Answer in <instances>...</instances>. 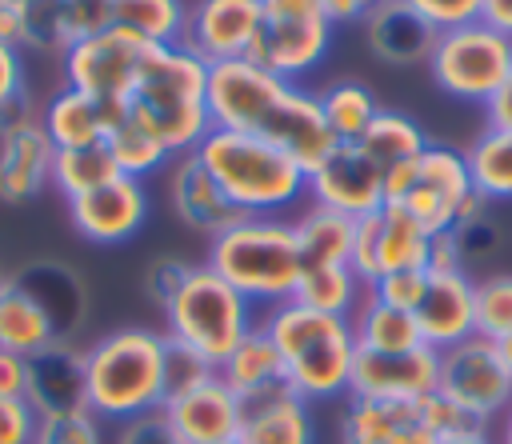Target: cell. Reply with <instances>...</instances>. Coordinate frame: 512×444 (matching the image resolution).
Masks as SVG:
<instances>
[{"label":"cell","instance_id":"1","mask_svg":"<svg viewBox=\"0 0 512 444\" xmlns=\"http://www.w3.org/2000/svg\"><path fill=\"white\" fill-rule=\"evenodd\" d=\"M208 116L212 128L252 132L280 144L304 168H316L336 148L316 92L252 64L248 56L208 64Z\"/></svg>","mask_w":512,"mask_h":444},{"label":"cell","instance_id":"2","mask_svg":"<svg viewBox=\"0 0 512 444\" xmlns=\"http://www.w3.org/2000/svg\"><path fill=\"white\" fill-rule=\"evenodd\" d=\"M168 400V336L144 324L116 328L84 348V408L104 424L160 412Z\"/></svg>","mask_w":512,"mask_h":444},{"label":"cell","instance_id":"3","mask_svg":"<svg viewBox=\"0 0 512 444\" xmlns=\"http://www.w3.org/2000/svg\"><path fill=\"white\" fill-rule=\"evenodd\" d=\"M124 112L148 128L168 156H188L196 144L212 132L208 116V64L188 52L184 44H164L148 48L128 96Z\"/></svg>","mask_w":512,"mask_h":444},{"label":"cell","instance_id":"4","mask_svg":"<svg viewBox=\"0 0 512 444\" xmlns=\"http://www.w3.org/2000/svg\"><path fill=\"white\" fill-rule=\"evenodd\" d=\"M260 328L284 360V380L308 404L348 400L356 368V336L348 316L316 312L300 300H284L260 316Z\"/></svg>","mask_w":512,"mask_h":444},{"label":"cell","instance_id":"5","mask_svg":"<svg viewBox=\"0 0 512 444\" xmlns=\"http://www.w3.org/2000/svg\"><path fill=\"white\" fill-rule=\"evenodd\" d=\"M196 160L244 216H288L308 200V168L264 136L212 128Z\"/></svg>","mask_w":512,"mask_h":444},{"label":"cell","instance_id":"6","mask_svg":"<svg viewBox=\"0 0 512 444\" xmlns=\"http://www.w3.org/2000/svg\"><path fill=\"white\" fill-rule=\"evenodd\" d=\"M204 264L256 308H276L292 300L304 276L296 228L288 216H240L208 240Z\"/></svg>","mask_w":512,"mask_h":444},{"label":"cell","instance_id":"7","mask_svg":"<svg viewBox=\"0 0 512 444\" xmlns=\"http://www.w3.org/2000/svg\"><path fill=\"white\" fill-rule=\"evenodd\" d=\"M260 324L256 304L240 296L224 276H216L208 264H196L176 292V300L164 308V336L212 368L228 360V352Z\"/></svg>","mask_w":512,"mask_h":444},{"label":"cell","instance_id":"8","mask_svg":"<svg viewBox=\"0 0 512 444\" xmlns=\"http://www.w3.org/2000/svg\"><path fill=\"white\" fill-rule=\"evenodd\" d=\"M400 204L432 232V236H456L468 224H476L488 208V196L476 188L468 156L448 144H428L412 168V180L400 196Z\"/></svg>","mask_w":512,"mask_h":444},{"label":"cell","instance_id":"9","mask_svg":"<svg viewBox=\"0 0 512 444\" xmlns=\"http://www.w3.org/2000/svg\"><path fill=\"white\" fill-rule=\"evenodd\" d=\"M428 72L444 96L484 108L512 72V36H504L484 20L436 32V44L428 52Z\"/></svg>","mask_w":512,"mask_h":444},{"label":"cell","instance_id":"10","mask_svg":"<svg viewBox=\"0 0 512 444\" xmlns=\"http://www.w3.org/2000/svg\"><path fill=\"white\" fill-rule=\"evenodd\" d=\"M336 24L320 0H260V28L248 60L296 80L308 76L332 48Z\"/></svg>","mask_w":512,"mask_h":444},{"label":"cell","instance_id":"11","mask_svg":"<svg viewBox=\"0 0 512 444\" xmlns=\"http://www.w3.org/2000/svg\"><path fill=\"white\" fill-rule=\"evenodd\" d=\"M472 428L440 392L420 400H364L348 396L340 412V444H444Z\"/></svg>","mask_w":512,"mask_h":444},{"label":"cell","instance_id":"12","mask_svg":"<svg viewBox=\"0 0 512 444\" xmlns=\"http://www.w3.org/2000/svg\"><path fill=\"white\" fill-rule=\"evenodd\" d=\"M436 392L472 424L484 428L504 416L512 404V372L500 356V348L484 336H468L440 352V376Z\"/></svg>","mask_w":512,"mask_h":444},{"label":"cell","instance_id":"13","mask_svg":"<svg viewBox=\"0 0 512 444\" xmlns=\"http://www.w3.org/2000/svg\"><path fill=\"white\" fill-rule=\"evenodd\" d=\"M428 252H432V232L400 200H384L376 212L356 220L352 272L364 280V288H372L388 272L428 268Z\"/></svg>","mask_w":512,"mask_h":444},{"label":"cell","instance_id":"14","mask_svg":"<svg viewBox=\"0 0 512 444\" xmlns=\"http://www.w3.org/2000/svg\"><path fill=\"white\" fill-rule=\"evenodd\" d=\"M152 44L120 32V28H104V32H92L84 40H76L60 64H64V84L76 88V92H88L104 104H124L144 56H148Z\"/></svg>","mask_w":512,"mask_h":444},{"label":"cell","instance_id":"15","mask_svg":"<svg viewBox=\"0 0 512 444\" xmlns=\"http://www.w3.org/2000/svg\"><path fill=\"white\" fill-rule=\"evenodd\" d=\"M148 188L136 176H112L108 184L68 200V220L88 244H124L148 220Z\"/></svg>","mask_w":512,"mask_h":444},{"label":"cell","instance_id":"16","mask_svg":"<svg viewBox=\"0 0 512 444\" xmlns=\"http://www.w3.org/2000/svg\"><path fill=\"white\" fill-rule=\"evenodd\" d=\"M308 200L360 220L384 204V180L356 144H336L316 168H308Z\"/></svg>","mask_w":512,"mask_h":444},{"label":"cell","instance_id":"17","mask_svg":"<svg viewBox=\"0 0 512 444\" xmlns=\"http://www.w3.org/2000/svg\"><path fill=\"white\" fill-rule=\"evenodd\" d=\"M160 412L168 416V424L184 444H236L244 400L220 380V372H212L208 380L172 392Z\"/></svg>","mask_w":512,"mask_h":444},{"label":"cell","instance_id":"18","mask_svg":"<svg viewBox=\"0 0 512 444\" xmlns=\"http://www.w3.org/2000/svg\"><path fill=\"white\" fill-rule=\"evenodd\" d=\"M260 28V0H192L180 44L204 64L248 56Z\"/></svg>","mask_w":512,"mask_h":444},{"label":"cell","instance_id":"19","mask_svg":"<svg viewBox=\"0 0 512 444\" xmlns=\"http://www.w3.org/2000/svg\"><path fill=\"white\" fill-rule=\"evenodd\" d=\"M440 352L420 344L408 352H356L352 392L364 400H420L436 392Z\"/></svg>","mask_w":512,"mask_h":444},{"label":"cell","instance_id":"20","mask_svg":"<svg viewBox=\"0 0 512 444\" xmlns=\"http://www.w3.org/2000/svg\"><path fill=\"white\" fill-rule=\"evenodd\" d=\"M416 328L420 340L436 352L476 336V280L464 268H428V288L416 304Z\"/></svg>","mask_w":512,"mask_h":444},{"label":"cell","instance_id":"21","mask_svg":"<svg viewBox=\"0 0 512 444\" xmlns=\"http://www.w3.org/2000/svg\"><path fill=\"white\" fill-rule=\"evenodd\" d=\"M368 160H372V168L380 172V180H384V200H400L404 196V188H408V180H412V168H416V160H420V152L432 144L428 136H424V128L412 120V116H404V112H396V108H380V116L368 124V132L360 136V140H352Z\"/></svg>","mask_w":512,"mask_h":444},{"label":"cell","instance_id":"22","mask_svg":"<svg viewBox=\"0 0 512 444\" xmlns=\"http://www.w3.org/2000/svg\"><path fill=\"white\" fill-rule=\"evenodd\" d=\"M52 160L56 144L48 140L40 116L0 132V200L28 204L44 188H52Z\"/></svg>","mask_w":512,"mask_h":444},{"label":"cell","instance_id":"23","mask_svg":"<svg viewBox=\"0 0 512 444\" xmlns=\"http://www.w3.org/2000/svg\"><path fill=\"white\" fill-rule=\"evenodd\" d=\"M168 204H172V212L184 228L204 232L208 240L220 236L228 224H236L244 216L220 192V184L208 176V168L196 160V152L172 160V168H168Z\"/></svg>","mask_w":512,"mask_h":444},{"label":"cell","instance_id":"24","mask_svg":"<svg viewBox=\"0 0 512 444\" xmlns=\"http://www.w3.org/2000/svg\"><path fill=\"white\" fill-rule=\"evenodd\" d=\"M316 440H320L316 412L288 384L244 400L236 444H316Z\"/></svg>","mask_w":512,"mask_h":444},{"label":"cell","instance_id":"25","mask_svg":"<svg viewBox=\"0 0 512 444\" xmlns=\"http://www.w3.org/2000/svg\"><path fill=\"white\" fill-rule=\"evenodd\" d=\"M24 400L32 404L36 416L84 408V348H76L72 340H56L36 356H28Z\"/></svg>","mask_w":512,"mask_h":444},{"label":"cell","instance_id":"26","mask_svg":"<svg viewBox=\"0 0 512 444\" xmlns=\"http://www.w3.org/2000/svg\"><path fill=\"white\" fill-rule=\"evenodd\" d=\"M12 276L48 312V320L56 324V336L60 340H72L76 328L84 324V312H88V292H84L80 272L68 268V264H60V260H28Z\"/></svg>","mask_w":512,"mask_h":444},{"label":"cell","instance_id":"27","mask_svg":"<svg viewBox=\"0 0 512 444\" xmlns=\"http://www.w3.org/2000/svg\"><path fill=\"white\" fill-rule=\"evenodd\" d=\"M120 112H124V104H104V100L64 84L40 108V124L56 148H84V144H104V136L120 120Z\"/></svg>","mask_w":512,"mask_h":444},{"label":"cell","instance_id":"28","mask_svg":"<svg viewBox=\"0 0 512 444\" xmlns=\"http://www.w3.org/2000/svg\"><path fill=\"white\" fill-rule=\"evenodd\" d=\"M360 28L368 52L388 64H416V60L428 64V52L436 44V28L400 0H384Z\"/></svg>","mask_w":512,"mask_h":444},{"label":"cell","instance_id":"29","mask_svg":"<svg viewBox=\"0 0 512 444\" xmlns=\"http://www.w3.org/2000/svg\"><path fill=\"white\" fill-rule=\"evenodd\" d=\"M292 228H296L304 272L308 268H340V264H352V240H356V220L352 216L332 212V208L308 200L292 216Z\"/></svg>","mask_w":512,"mask_h":444},{"label":"cell","instance_id":"30","mask_svg":"<svg viewBox=\"0 0 512 444\" xmlns=\"http://www.w3.org/2000/svg\"><path fill=\"white\" fill-rule=\"evenodd\" d=\"M56 340L60 336H56V324L48 320V312L32 300V292H24L16 284L12 272H4V280H0V348L28 360Z\"/></svg>","mask_w":512,"mask_h":444},{"label":"cell","instance_id":"31","mask_svg":"<svg viewBox=\"0 0 512 444\" xmlns=\"http://www.w3.org/2000/svg\"><path fill=\"white\" fill-rule=\"evenodd\" d=\"M216 372H220V380H224L240 400L288 384V380H284V360H280L276 344L268 340V332H264L260 324L228 352V360H224Z\"/></svg>","mask_w":512,"mask_h":444},{"label":"cell","instance_id":"32","mask_svg":"<svg viewBox=\"0 0 512 444\" xmlns=\"http://www.w3.org/2000/svg\"><path fill=\"white\" fill-rule=\"evenodd\" d=\"M352 336H356V348L360 352H408V348H420L424 344L420 340V328H416V316L404 312V308L384 304L372 292L352 312Z\"/></svg>","mask_w":512,"mask_h":444},{"label":"cell","instance_id":"33","mask_svg":"<svg viewBox=\"0 0 512 444\" xmlns=\"http://www.w3.org/2000/svg\"><path fill=\"white\" fill-rule=\"evenodd\" d=\"M188 24V0H112V28L164 48L180 44Z\"/></svg>","mask_w":512,"mask_h":444},{"label":"cell","instance_id":"34","mask_svg":"<svg viewBox=\"0 0 512 444\" xmlns=\"http://www.w3.org/2000/svg\"><path fill=\"white\" fill-rule=\"evenodd\" d=\"M320 112L336 136V144H352L368 132V124L380 116V100L364 80H332L316 92Z\"/></svg>","mask_w":512,"mask_h":444},{"label":"cell","instance_id":"35","mask_svg":"<svg viewBox=\"0 0 512 444\" xmlns=\"http://www.w3.org/2000/svg\"><path fill=\"white\" fill-rule=\"evenodd\" d=\"M368 296L364 280L352 272V264H340V268H308L300 276V288L292 300L316 308V312H328V316H348L360 308V300Z\"/></svg>","mask_w":512,"mask_h":444},{"label":"cell","instance_id":"36","mask_svg":"<svg viewBox=\"0 0 512 444\" xmlns=\"http://www.w3.org/2000/svg\"><path fill=\"white\" fill-rule=\"evenodd\" d=\"M112 176H120L108 144H84V148H56L52 160V188L64 200H76L100 184H108Z\"/></svg>","mask_w":512,"mask_h":444},{"label":"cell","instance_id":"37","mask_svg":"<svg viewBox=\"0 0 512 444\" xmlns=\"http://www.w3.org/2000/svg\"><path fill=\"white\" fill-rule=\"evenodd\" d=\"M104 144H108V152H112L116 168H120L124 176H136V180H144V176L160 172L164 164H172L168 148H164L148 128H140L128 112H120V120L108 128Z\"/></svg>","mask_w":512,"mask_h":444},{"label":"cell","instance_id":"38","mask_svg":"<svg viewBox=\"0 0 512 444\" xmlns=\"http://www.w3.org/2000/svg\"><path fill=\"white\" fill-rule=\"evenodd\" d=\"M476 188L488 200H512V132L480 128V136L464 148Z\"/></svg>","mask_w":512,"mask_h":444},{"label":"cell","instance_id":"39","mask_svg":"<svg viewBox=\"0 0 512 444\" xmlns=\"http://www.w3.org/2000/svg\"><path fill=\"white\" fill-rule=\"evenodd\" d=\"M76 44L68 0H28L20 8V52H56L64 56Z\"/></svg>","mask_w":512,"mask_h":444},{"label":"cell","instance_id":"40","mask_svg":"<svg viewBox=\"0 0 512 444\" xmlns=\"http://www.w3.org/2000/svg\"><path fill=\"white\" fill-rule=\"evenodd\" d=\"M476 336L492 344L512 336V272L476 280Z\"/></svg>","mask_w":512,"mask_h":444},{"label":"cell","instance_id":"41","mask_svg":"<svg viewBox=\"0 0 512 444\" xmlns=\"http://www.w3.org/2000/svg\"><path fill=\"white\" fill-rule=\"evenodd\" d=\"M32 444H112V440H108V424L96 412L72 408V412L40 416Z\"/></svg>","mask_w":512,"mask_h":444},{"label":"cell","instance_id":"42","mask_svg":"<svg viewBox=\"0 0 512 444\" xmlns=\"http://www.w3.org/2000/svg\"><path fill=\"white\" fill-rule=\"evenodd\" d=\"M192 268L196 264H188L180 256H156V260H148V268H144V292H148V300L164 312L176 300V292L184 288V280H188Z\"/></svg>","mask_w":512,"mask_h":444},{"label":"cell","instance_id":"43","mask_svg":"<svg viewBox=\"0 0 512 444\" xmlns=\"http://www.w3.org/2000/svg\"><path fill=\"white\" fill-rule=\"evenodd\" d=\"M400 4H408L416 16H424L436 32L484 20V0H400Z\"/></svg>","mask_w":512,"mask_h":444},{"label":"cell","instance_id":"44","mask_svg":"<svg viewBox=\"0 0 512 444\" xmlns=\"http://www.w3.org/2000/svg\"><path fill=\"white\" fill-rule=\"evenodd\" d=\"M424 288H428V268H404V272H388V276H380L368 292H372V296H380V300H384V304H392V308L416 312V304H420Z\"/></svg>","mask_w":512,"mask_h":444},{"label":"cell","instance_id":"45","mask_svg":"<svg viewBox=\"0 0 512 444\" xmlns=\"http://www.w3.org/2000/svg\"><path fill=\"white\" fill-rule=\"evenodd\" d=\"M112 444H184V440L176 436V428L168 424L164 412H144V416H136V420L116 424Z\"/></svg>","mask_w":512,"mask_h":444},{"label":"cell","instance_id":"46","mask_svg":"<svg viewBox=\"0 0 512 444\" xmlns=\"http://www.w3.org/2000/svg\"><path fill=\"white\" fill-rule=\"evenodd\" d=\"M212 372L216 368L208 360H200L196 352H188V348H180V344L168 340V396L172 392H184V388H192L200 380H208Z\"/></svg>","mask_w":512,"mask_h":444},{"label":"cell","instance_id":"47","mask_svg":"<svg viewBox=\"0 0 512 444\" xmlns=\"http://www.w3.org/2000/svg\"><path fill=\"white\" fill-rule=\"evenodd\" d=\"M36 420L28 400H0V444H32Z\"/></svg>","mask_w":512,"mask_h":444},{"label":"cell","instance_id":"48","mask_svg":"<svg viewBox=\"0 0 512 444\" xmlns=\"http://www.w3.org/2000/svg\"><path fill=\"white\" fill-rule=\"evenodd\" d=\"M456 244H460V256H488L500 244V228L488 216H480L476 224H468L464 232H456Z\"/></svg>","mask_w":512,"mask_h":444},{"label":"cell","instance_id":"49","mask_svg":"<svg viewBox=\"0 0 512 444\" xmlns=\"http://www.w3.org/2000/svg\"><path fill=\"white\" fill-rule=\"evenodd\" d=\"M28 84H24V60H20V48L12 44H0V104L24 96Z\"/></svg>","mask_w":512,"mask_h":444},{"label":"cell","instance_id":"50","mask_svg":"<svg viewBox=\"0 0 512 444\" xmlns=\"http://www.w3.org/2000/svg\"><path fill=\"white\" fill-rule=\"evenodd\" d=\"M28 388V360L0 348V400H24Z\"/></svg>","mask_w":512,"mask_h":444},{"label":"cell","instance_id":"51","mask_svg":"<svg viewBox=\"0 0 512 444\" xmlns=\"http://www.w3.org/2000/svg\"><path fill=\"white\" fill-rule=\"evenodd\" d=\"M484 128L512 132V72H508V80L492 92V100L484 104Z\"/></svg>","mask_w":512,"mask_h":444},{"label":"cell","instance_id":"52","mask_svg":"<svg viewBox=\"0 0 512 444\" xmlns=\"http://www.w3.org/2000/svg\"><path fill=\"white\" fill-rule=\"evenodd\" d=\"M324 8H328V16H332V24L336 28H344V24H364L384 0H320Z\"/></svg>","mask_w":512,"mask_h":444},{"label":"cell","instance_id":"53","mask_svg":"<svg viewBox=\"0 0 512 444\" xmlns=\"http://www.w3.org/2000/svg\"><path fill=\"white\" fill-rule=\"evenodd\" d=\"M484 24L512 36V0H484Z\"/></svg>","mask_w":512,"mask_h":444},{"label":"cell","instance_id":"54","mask_svg":"<svg viewBox=\"0 0 512 444\" xmlns=\"http://www.w3.org/2000/svg\"><path fill=\"white\" fill-rule=\"evenodd\" d=\"M0 44L20 48V8H4L0 4Z\"/></svg>","mask_w":512,"mask_h":444},{"label":"cell","instance_id":"55","mask_svg":"<svg viewBox=\"0 0 512 444\" xmlns=\"http://www.w3.org/2000/svg\"><path fill=\"white\" fill-rule=\"evenodd\" d=\"M444 444H496L484 428H464V432H456V436H448Z\"/></svg>","mask_w":512,"mask_h":444},{"label":"cell","instance_id":"56","mask_svg":"<svg viewBox=\"0 0 512 444\" xmlns=\"http://www.w3.org/2000/svg\"><path fill=\"white\" fill-rule=\"evenodd\" d=\"M496 444H512V404L504 408V416H500V428H496V436H492Z\"/></svg>","mask_w":512,"mask_h":444},{"label":"cell","instance_id":"57","mask_svg":"<svg viewBox=\"0 0 512 444\" xmlns=\"http://www.w3.org/2000/svg\"><path fill=\"white\" fill-rule=\"evenodd\" d=\"M496 348H500V356H504V364H508V372H512V336H508V340H500Z\"/></svg>","mask_w":512,"mask_h":444},{"label":"cell","instance_id":"58","mask_svg":"<svg viewBox=\"0 0 512 444\" xmlns=\"http://www.w3.org/2000/svg\"><path fill=\"white\" fill-rule=\"evenodd\" d=\"M0 4H4V8H24L28 0H0Z\"/></svg>","mask_w":512,"mask_h":444},{"label":"cell","instance_id":"59","mask_svg":"<svg viewBox=\"0 0 512 444\" xmlns=\"http://www.w3.org/2000/svg\"><path fill=\"white\" fill-rule=\"evenodd\" d=\"M0 280H4V272H0Z\"/></svg>","mask_w":512,"mask_h":444}]
</instances>
